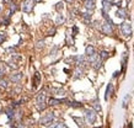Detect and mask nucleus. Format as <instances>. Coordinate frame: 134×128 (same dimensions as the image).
<instances>
[{"mask_svg": "<svg viewBox=\"0 0 134 128\" xmlns=\"http://www.w3.org/2000/svg\"><path fill=\"white\" fill-rule=\"evenodd\" d=\"M129 100H130V94H127V95L124 96V99H123V102H122V104H123L122 106L124 107V108L128 106V102H129Z\"/></svg>", "mask_w": 134, "mask_h": 128, "instance_id": "26", "label": "nucleus"}, {"mask_svg": "<svg viewBox=\"0 0 134 128\" xmlns=\"http://www.w3.org/2000/svg\"><path fill=\"white\" fill-rule=\"evenodd\" d=\"M15 50H16L15 47H9V48L6 49V52H7V53H11V54H16V53H15Z\"/></svg>", "mask_w": 134, "mask_h": 128, "instance_id": "34", "label": "nucleus"}, {"mask_svg": "<svg viewBox=\"0 0 134 128\" xmlns=\"http://www.w3.org/2000/svg\"><path fill=\"white\" fill-rule=\"evenodd\" d=\"M73 120L76 122V124H78L79 127H84L85 126V121L83 117H78V116H73Z\"/></svg>", "mask_w": 134, "mask_h": 128, "instance_id": "19", "label": "nucleus"}, {"mask_svg": "<svg viewBox=\"0 0 134 128\" xmlns=\"http://www.w3.org/2000/svg\"><path fill=\"white\" fill-rule=\"evenodd\" d=\"M120 33L126 38H129L132 36V25L129 22H123L120 23Z\"/></svg>", "mask_w": 134, "mask_h": 128, "instance_id": "4", "label": "nucleus"}, {"mask_svg": "<svg viewBox=\"0 0 134 128\" xmlns=\"http://www.w3.org/2000/svg\"><path fill=\"white\" fill-rule=\"evenodd\" d=\"M54 118H56V114H54V112L49 111V112L44 113L42 117L39 118V123H41L42 126H48L49 123H52V122L54 121Z\"/></svg>", "mask_w": 134, "mask_h": 128, "instance_id": "3", "label": "nucleus"}, {"mask_svg": "<svg viewBox=\"0 0 134 128\" xmlns=\"http://www.w3.org/2000/svg\"><path fill=\"white\" fill-rule=\"evenodd\" d=\"M71 31H73V37H75V36L78 35V32H79V29H78V26H73V29H71Z\"/></svg>", "mask_w": 134, "mask_h": 128, "instance_id": "33", "label": "nucleus"}, {"mask_svg": "<svg viewBox=\"0 0 134 128\" xmlns=\"http://www.w3.org/2000/svg\"><path fill=\"white\" fill-rule=\"evenodd\" d=\"M37 1H42V0H37Z\"/></svg>", "mask_w": 134, "mask_h": 128, "instance_id": "39", "label": "nucleus"}, {"mask_svg": "<svg viewBox=\"0 0 134 128\" xmlns=\"http://www.w3.org/2000/svg\"><path fill=\"white\" fill-rule=\"evenodd\" d=\"M95 128H102V127H95Z\"/></svg>", "mask_w": 134, "mask_h": 128, "instance_id": "38", "label": "nucleus"}, {"mask_svg": "<svg viewBox=\"0 0 134 128\" xmlns=\"http://www.w3.org/2000/svg\"><path fill=\"white\" fill-rule=\"evenodd\" d=\"M39 84H41V74H39L38 71H36L35 75H33V78H32V87L36 89Z\"/></svg>", "mask_w": 134, "mask_h": 128, "instance_id": "12", "label": "nucleus"}, {"mask_svg": "<svg viewBox=\"0 0 134 128\" xmlns=\"http://www.w3.org/2000/svg\"><path fill=\"white\" fill-rule=\"evenodd\" d=\"M6 114L9 118H11V120H14L15 118V112L12 108H6Z\"/></svg>", "mask_w": 134, "mask_h": 128, "instance_id": "27", "label": "nucleus"}, {"mask_svg": "<svg viewBox=\"0 0 134 128\" xmlns=\"http://www.w3.org/2000/svg\"><path fill=\"white\" fill-rule=\"evenodd\" d=\"M64 9V3L63 1H59V3H57L56 4V10L57 11H62Z\"/></svg>", "mask_w": 134, "mask_h": 128, "instance_id": "29", "label": "nucleus"}, {"mask_svg": "<svg viewBox=\"0 0 134 128\" xmlns=\"http://www.w3.org/2000/svg\"><path fill=\"white\" fill-rule=\"evenodd\" d=\"M119 74H120L119 71H114V73H113V78H117V76H118Z\"/></svg>", "mask_w": 134, "mask_h": 128, "instance_id": "36", "label": "nucleus"}, {"mask_svg": "<svg viewBox=\"0 0 134 128\" xmlns=\"http://www.w3.org/2000/svg\"><path fill=\"white\" fill-rule=\"evenodd\" d=\"M84 76V69L81 67H76L75 70H74V75H73V79L74 80H78V79H81Z\"/></svg>", "mask_w": 134, "mask_h": 128, "instance_id": "11", "label": "nucleus"}, {"mask_svg": "<svg viewBox=\"0 0 134 128\" xmlns=\"http://www.w3.org/2000/svg\"><path fill=\"white\" fill-rule=\"evenodd\" d=\"M84 5L87 11H93L96 7V1L95 0H84Z\"/></svg>", "mask_w": 134, "mask_h": 128, "instance_id": "8", "label": "nucleus"}, {"mask_svg": "<svg viewBox=\"0 0 134 128\" xmlns=\"http://www.w3.org/2000/svg\"><path fill=\"white\" fill-rule=\"evenodd\" d=\"M81 17H83V19H84V21L86 22V23H90V21H91V14H90V12H81Z\"/></svg>", "mask_w": 134, "mask_h": 128, "instance_id": "21", "label": "nucleus"}, {"mask_svg": "<svg viewBox=\"0 0 134 128\" xmlns=\"http://www.w3.org/2000/svg\"><path fill=\"white\" fill-rule=\"evenodd\" d=\"M116 16L118 17V19H122V20H124V19H127V11H126V9H118L117 11H116Z\"/></svg>", "mask_w": 134, "mask_h": 128, "instance_id": "14", "label": "nucleus"}, {"mask_svg": "<svg viewBox=\"0 0 134 128\" xmlns=\"http://www.w3.org/2000/svg\"><path fill=\"white\" fill-rule=\"evenodd\" d=\"M5 41H6V33L1 32V33H0V44H1V43H4Z\"/></svg>", "mask_w": 134, "mask_h": 128, "instance_id": "32", "label": "nucleus"}, {"mask_svg": "<svg viewBox=\"0 0 134 128\" xmlns=\"http://www.w3.org/2000/svg\"><path fill=\"white\" fill-rule=\"evenodd\" d=\"M102 63H103V60L101 59L100 57H97L93 62L91 63V65H92V68L95 69V70H100V68H101V65H102Z\"/></svg>", "mask_w": 134, "mask_h": 128, "instance_id": "13", "label": "nucleus"}, {"mask_svg": "<svg viewBox=\"0 0 134 128\" xmlns=\"http://www.w3.org/2000/svg\"><path fill=\"white\" fill-rule=\"evenodd\" d=\"M113 94V84L112 83H110L108 85H107V89H106V94H105V100H108L111 97V95Z\"/></svg>", "mask_w": 134, "mask_h": 128, "instance_id": "16", "label": "nucleus"}, {"mask_svg": "<svg viewBox=\"0 0 134 128\" xmlns=\"http://www.w3.org/2000/svg\"><path fill=\"white\" fill-rule=\"evenodd\" d=\"M16 10H17V5L14 4V3H11V4H10V14H9V16H11Z\"/></svg>", "mask_w": 134, "mask_h": 128, "instance_id": "28", "label": "nucleus"}, {"mask_svg": "<svg viewBox=\"0 0 134 128\" xmlns=\"http://www.w3.org/2000/svg\"><path fill=\"white\" fill-rule=\"evenodd\" d=\"M5 71H6V68H5V64L3 63V62H0V76H3V75L5 74Z\"/></svg>", "mask_w": 134, "mask_h": 128, "instance_id": "30", "label": "nucleus"}, {"mask_svg": "<svg viewBox=\"0 0 134 128\" xmlns=\"http://www.w3.org/2000/svg\"><path fill=\"white\" fill-rule=\"evenodd\" d=\"M44 46H46L44 40H39V41H37V43H36V48L37 49H42V48H44Z\"/></svg>", "mask_w": 134, "mask_h": 128, "instance_id": "25", "label": "nucleus"}, {"mask_svg": "<svg viewBox=\"0 0 134 128\" xmlns=\"http://www.w3.org/2000/svg\"><path fill=\"white\" fill-rule=\"evenodd\" d=\"M50 94H53V95H64L65 91H64V89H60V87H50Z\"/></svg>", "mask_w": 134, "mask_h": 128, "instance_id": "18", "label": "nucleus"}, {"mask_svg": "<svg viewBox=\"0 0 134 128\" xmlns=\"http://www.w3.org/2000/svg\"><path fill=\"white\" fill-rule=\"evenodd\" d=\"M4 4H11V0H3Z\"/></svg>", "mask_w": 134, "mask_h": 128, "instance_id": "37", "label": "nucleus"}, {"mask_svg": "<svg viewBox=\"0 0 134 128\" xmlns=\"http://www.w3.org/2000/svg\"><path fill=\"white\" fill-rule=\"evenodd\" d=\"M47 128H68V127H66V124L64 122H56V123L48 126Z\"/></svg>", "mask_w": 134, "mask_h": 128, "instance_id": "20", "label": "nucleus"}, {"mask_svg": "<svg viewBox=\"0 0 134 128\" xmlns=\"http://www.w3.org/2000/svg\"><path fill=\"white\" fill-rule=\"evenodd\" d=\"M69 100L68 99H54V97H50L48 100V105L49 106H56V105H59V104H64V102H68Z\"/></svg>", "mask_w": 134, "mask_h": 128, "instance_id": "9", "label": "nucleus"}, {"mask_svg": "<svg viewBox=\"0 0 134 128\" xmlns=\"http://www.w3.org/2000/svg\"><path fill=\"white\" fill-rule=\"evenodd\" d=\"M35 0H23V3L21 4L22 11L25 12H32L33 7H35Z\"/></svg>", "mask_w": 134, "mask_h": 128, "instance_id": "5", "label": "nucleus"}, {"mask_svg": "<svg viewBox=\"0 0 134 128\" xmlns=\"http://www.w3.org/2000/svg\"><path fill=\"white\" fill-rule=\"evenodd\" d=\"M66 104H68V106L73 107V108H81V107L84 106V105H83L81 102H79V101H70V100H69Z\"/></svg>", "mask_w": 134, "mask_h": 128, "instance_id": "17", "label": "nucleus"}, {"mask_svg": "<svg viewBox=\"0 0 134 128\" xmlns=\"http://www.w3.org/2000/svg\"><path fill=\"white\" fill-rule=\"evenodd\" d=\"M36 107H37V110L38 111H44L46 110V93L44 91H41V93L37 95V97H36Z\"/></svg>", "mask_w": 134, "mask_h": 128, "instance_id": "1", "label": "nucleus"}, {"mask_svg": "<svg viewBox=\"0 0 134 128\" xmlns=\"http://www.w3.org/2000/svg\"><path fill=\"white\" fill-rule=\"evenodd\" d=\"M92 107H93L95 111H97V112H101V111H102V107H101V105H100L99 99H96L93 102H92Z\"/></svg>", "mask_w": 134, "mask_h": 128, "instance_id": "22", "label": "nucleus"}, {"mask_svg": "<svg viewBox=\"0 0 134 128\" xmlns=\"http://www.w3.org/2000/svg\"><path fill=\"white\" fill-rule=\"evenodd\" d=\"M85 113V121L87 122V123H90V124H93L96 120H97V114H96V111L95 110H92V108H86L84 111Z\"/></svg>", "mask_w": 134, "mask_h": 128, "instance_id": "2", "label": "nucleus"}, {"mask_svg": "<svg viewBox=\"0 0 134 128\" xmlns=\"http://www.w3.org/2000/svg\"><path fill=\"white\" fill-rule=\"evenodd\" d=\"M100 30H101V32H102L103 35L110 36V35H112V32H113V26L112 25H110L107 21H105L102 25H101Z\"/></svg>", "mask_w": 134, "mask_h": 128, "instance_id": "6", "label": "nucleus"}, {"mask_svg": "<svg viewBox=\"0 0 134 128\" xmlns=\"http://www.w3.org/2000/svg\"><path fill=\"white\" fill-rule=\"evenodd\" d=\"M0 86H3L4 89H6L7 87V83L5 80H3V79H0Z\"/></svg>", "mask_w": 134, "mask_h": 128, "instance_id": "35", "label": "nucleus"}, {"mask_svg": "<svg viewBox=\"0 0 134 128\" xmlns=\"http://www.w3.org/2000/svg\"><path fill=\"white\" fill-rule=\"evenodd\" d=\"M22 76H23L22 71H16V73H14V74L10 75V80H11L12 83H15V84H19V83L21 81Z\"/></svg>", "mask_w": 134, "mask_h": 128, "instance_id": "7", "label": "nucleus"}, {"mask_svg": "<svg viewBox=\"0 0 134 128\" xmlns=\"http://www.w3.org/2000/svg\"><path fill=\"white\" fill-rule=\"evenodd\" d=\"M64 21H65V17H64V15H62V14L57 15V19H56V23H57V25H63Z\"/></svg>", "mask_w": 134, "mask_h": 128, "instance_id": "24", "label": "nucleus"}, {"mask_svg": "<svg viewBox=\"0 0 134 128\" xmlns=\"http://www.w3.org/2000/svg\"><path fill=\"white\" fill-rule=\"evenodd\" d=\"M99 57L101 58L103 62H105L106 59H108V58H110V53H108L107 50H101V52L99 53Z\"/></svg>", "mask_w": 134, "mask_h": 128, "instance_id": "23", "label": "nucleus"}, {"mask_svg": "<svg viewBox=\"0 0 134 128\" xmlns=\"http://www.w3.org/2000/svg\"><path fill=\"white\" fill-rule=\"evenodd\" d=\"M127 63H128V53L124 52L122 54V59H120V65H122V73L124 74L126 73V69H127Z\"/></svg>", "mask_w": 134, "mask_h": 128, "instance_id": "10", "label": "nucleus"}, {"mask_svg": "<svg viewBox=\"0 0 134 128\" xmlns=\"http://www.w3.org/2000/svg\"><path fill=\"white\" fill-rule=\"evenodd\" d=\"M66 43H68V46H74V40H70L69 32H66Z\"/></svg>", "mask_w": 134, "mask_h": 128, "instance_id": "31", "label": "nucleus"}, {"mask_svg": "<svg viewBox=\"0 0 134 128\" xmlns=\"http://www.w3.org/2000/svg\"><path fill=\"white\" fill-rule=\"evenodd\" d=\"M111 6H112V3L110 0H102V10L105 12H110Z\"/></svg>", "mask_w": 134, "mask_h": 128, "instance_id": "15", "label": "nucleus"}]
</instances>
